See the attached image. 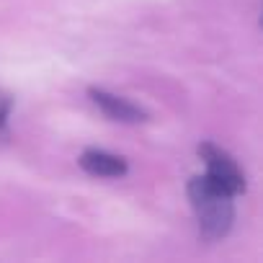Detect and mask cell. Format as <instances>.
<instances>
[{
    "label": "cell",
    "instance_id": "obj_1",
    "mask_svg": "<svg viewBox=\"0 0 263 263\" xmlns=\"http://www.w3.org/2000/svg\"><path fill=\"white\" fill-rule=\"evenodd\" d=\"M189 199L199 222V230L206 240H222L235 222L232 194L212 183L206 176H194L189 181Z\"/></svg>",
    "mask_w": 263,
    "mask_h": 263
},
{
    "label": "cell",
    "instance_id": "obj_2",
    "mask_svg": "<svg viewBox=\"0 0 263 263\" xmlns=\"http://www.w3.org/2000/svg\"><path fill=\"white\" fill-rule=\"evenodd\" d=\"M199 155H201V160L206 165L204 176L212 183H217L219 189L230 191L232 196L245 191V173L240 171L237 160L230 153H224L222 147H217L212 142H204V145H199Z\"/></svg>",
    "mask_w": 263,
    "mask_h": 263
},
{
    "label": "cell",
    "instance_id": "obj_3",
    "mask_svg": "<svg viewBox=\"0 0 263 263\" xmlns=\"http://www.w3.org/2000/svg\"><path fill=\"white\" fill-rule=\"evenodd\" d=\"M88 96L90 101L114 121H121V124H137V121H145L147 119V111L140 108L137 103H132L121 96H114L103 88H88Z\"/></svg>",
    "mask_w": 263,
    "mask_h": 263
},
{
    "label": "cell",
    "instance_id": "obj_4",
    "mask_svg": "<svg viewBox=\"0 0 263 263\" xmlns=\"http://www.w3.org/2000/svg\"><path fill=\"white\" fill-rule=\"evenodd\" d=\"M78 163H80V168H83L88 176H96V178H121V176H126V171H129V165H126L124 158L111 155V153H106V150H96V147L85 150Z\"/></svg>",
    "mask_w": 263,
    "mask_h": 263
},
{
    "label": "cell",
    "instance_id": "obj_5",
    "mask_svg": "<svg viewBox=\"0 0 263 263\" xmlns=\"http://www.w3.org/2000/svg\"><path fill=\"white\" fill-rule=\"evenodd\" d=\"M11 108H13V98L8 93L0 90V135H6L8 129V116H11Z\"/></svg>",
    "mask_w": 263,
    "mask_h": 263
}]
</instances>
